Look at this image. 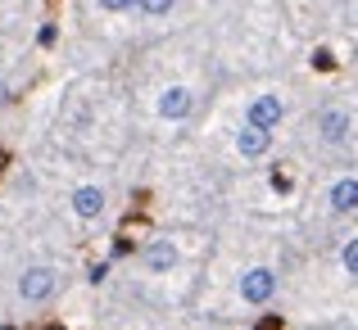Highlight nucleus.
Segmentation results:
<instances>
[{
  "mask_svg": "<svg viewBox=\"0 0 358 330\" xmlns=\"http://www.w3.org/2000/svg\"><path fill=\"white\" fill-rule=\"evenodd\" d=\"M55 290H59V271L45 267V262L23 267V276H18V299H23V303H45Z\"/></svg>",
  "mask_w": 358,
  "mask_h": 330,
  "instance_id": "1",
  "label": "nucleus"
},
{
  "mask_svg": "<svg viewBox=\"0 0 358 330\" xmlns=\"http://www.w3.org/2000/svg\"><path fill=\"white\" fill-rule=\"evenodd\" d=\"M272 294H277V271L272 267H250L241 276V299L245 303H268Z\"/></svg>",
  "mask_w": 358,
  "mask_h": 330,
  "instance_id": "2",
  "label": "nucleus"
},
{
  "mask_svg": "<svg viewBox=\"0 0 358 330\" xmlns=\"http://www.w3.org/2000/svg\"><path fill=\"white\" fill-rule=\"evenodd\" d=\"M317 136L327 140V145H345V140L354 136V118H350V109H322L317 113Z\"/></svg>",
  "mask_w": 358,
  "mask_h": 330,
  "instance_id": "3",
  "label": "nucleus"
},
{
  "mask_svg": "<svg viewBox=\"0 0 358 330\" xmlns=\"http://www.w3.org/2000/svg\"><path fill=\"white\" fill-rule=\"evenodd\" d=\"M281 118H286V105H281L277 96H254L250 113H245V122H250V127H263V131H277Z\"/></svg>",
  "mask_w": 358,
  "mask_h": 330,
  "instance_id": "4",
  "label": "nucleus"
},
{
  "mask_svg": "<svg viewBox=\"0 0 358 330\" xmlns=\"http://www.w3.org/2000/svg\"><path fill=\"white\" fill-rule=\"evenodd\" d=\"M191 105H195V96L186 87H168L164 96H159V118H168V122H182L186 113H191Z\"/></svg>",
  "mask_w": 358,
  "mask_h": 330,
  "instance_id": "5",
  "label": "nucleus"
},
{
  "mask_svg": "<svg viewBox=\"0 0 358 330\" xmlns=\"http://www.w3.org/2000/svg\"><path fill=\"white\" fill-rule=\"evenodd\" d=\"M73 213H78L82 222H96L100 213H105V190H100V186H78V190H73Z\"/></svg>",
  "mask_w": 358,
  "mask_h": 330,
  "instance_id": "6",
  "label": "nucleus"
},
{
  "mask_svg": "<svg viewBox=\"0 0 358 330\" xmlns=\"http://www.w3.org/2000/svg\"><path fill=\"white\" fill-rule=\"evenodd\" d=\"M236 149H241V158H263L272 149V131H263V127H245L236 131Z\"/></svg>",
  "mask_w": 358,
  "mask_h": 330,
  "instance_id": "7",
  "label": "nucleus"
},
{
  "mask_svg": "<svg viewBox=\"0 0 358 330\" xmlns=\"http://www.w3.org/2000/svg\"><path fill=\"white\" fill-rule=\"evenodd\" d=\"M327 204L336 213H358V177H341L331 186V195H327Z\"/></svg>",
  "mask_w": 358,
  "mask_h": 330,
  "instance_id": "8",
  "label": "nucleus"
},
{
  "mask_svg": "<svg viewBox=\"0 0 358 330\" xmlns=\"http://www.w3.org/2000/svg\"><path fill=\"white\" fill-rule=\"evenodd\" d=\"M145 267L155 271V276L173 271V267H177V244H173V240H155V244L145 249Z\"/></svg>",
  "mask_w": 358,
  "mask_h": 330,
  "instance_id": "9",
  "label": "nucleus"
},
{
  "mask_svg": "<svg viewBox=\"0 0 358 330\" xmlns=\"http://www.w3.org/2000/svg\"><path fill=\"white\" fill-rule=\"evenodd\" d=\"M173 5H177V0H136V9H141L145 18H164Z\"/></svg>",
  "mask_w": 358,
  "mask_h": 330,
  "instance_id": "10",
  "label": "nucleus"
},
{
  "mask_svg": "<svg viewBox=\"0 0 358 330\" xmlns=\"http://www.w3.org/2000/svg\"><path fill=\"white\" fill-rule=\"evenodd\" d=\"M341 262H345V271H350V276H358V235H350V240H345Z\"/></svg>",
  "mask_w": 358,
  "mask_h": 330,
  "instance_id": "11",
  "label": "nucleus"
},
{
  "mask_svg": "<svg viewBox=\"0 0 358 330\" xmlns=\"http://www.w3.org/2000/svg\"><path fill=\"white\" fill-rule=\"evenodd\" d=\"M87 280H91V285H100V280H109V262H96V267L87 271Z\"/></svg>",
  "mask_w": 358,
  "mask_h": 330,
  "instance_id": "12",
  "label": "nucleus"
},
{
  "mask_svg": "<svg viewBox=\"0 0 358 330\" xmlns=\"http://www.w3.org/2000/svg\"><path fill=\"white\" fill-rule=\"evenodd\" d=\"M136 0H100V9H109V14H118V9H131Z\"/></svg>",
  "mask_w": 358,
  "mask_h": 330,
  "instance_id": "13",
  "label": "nucleus"
},
{
  "mask_svg": "<svg viewBox=\"0 0 358 330\" xmlns=\"http://www.w3.org/2000/svg\"><path fill=\"white\" fill-rule=\"evenodd\" d=\"M313 63H317V68H331L336 59H331V50H317V54H313Z\"/></svg>",
  "mask_w": 358,
  "mask_h": 330,
  "instance_id": "14",
  "label": "nucleus"
},
{
  "mask_svg": "<svg viewBox=\"0 0 358 330\" xmlns=\"http://www.w3.org/2000/svg\"><path fill=\"white\" fill-rule=\"evenodd\" d=\"M254 330H281V322H277V317H268V322H259Z\"/></svg>",
  "mask_w": 358,
  "mask_h": 330,
  "instance_id": "15",
  "label": "nucleus"
},
{
  "mask_svg": "<svg viewBox=\"0 0 358 330\" xmlns=\"http://www.w3.org/2000/svg\"><path fill=\"white\" fill-rule=\"evenodd\" d=\"M5 100H9V87H5V82H0V105H5Z\"/></svg>",
  "mask_w": 358,
  "mask_h": 330,
  "instance_id": "16",
  "label": "nucleus"
}]
</instances>
